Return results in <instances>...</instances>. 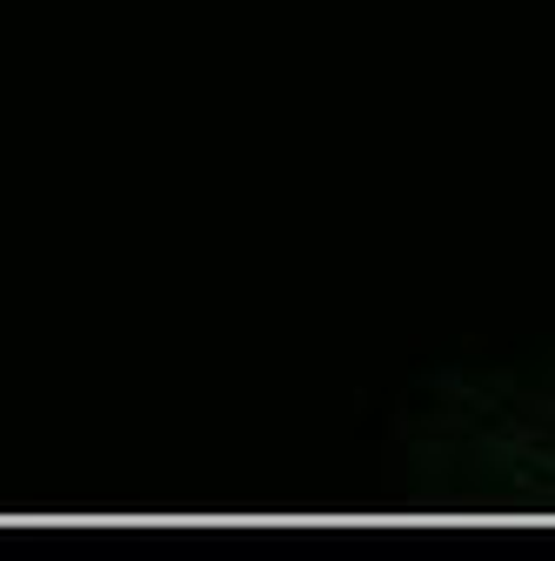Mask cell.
Returning a JSON list of instances; mask_svg holds the SVG:
<instances>
[{
    "label": "cell",
    "instance_id": "1",
    "mask_svg": "<svg viewBox=\"0 0 555 561\" xmlns=\"http://www.w3.org/2000/svg\"><path fill=\"white\" fill-rule=\"evenodd\" d=\"M382 488L429 522L555 528V334L408 368L382 408Z\"/></svg>",
    "mask_w": 555,
    "mask_h": 561
}]
</instances>
